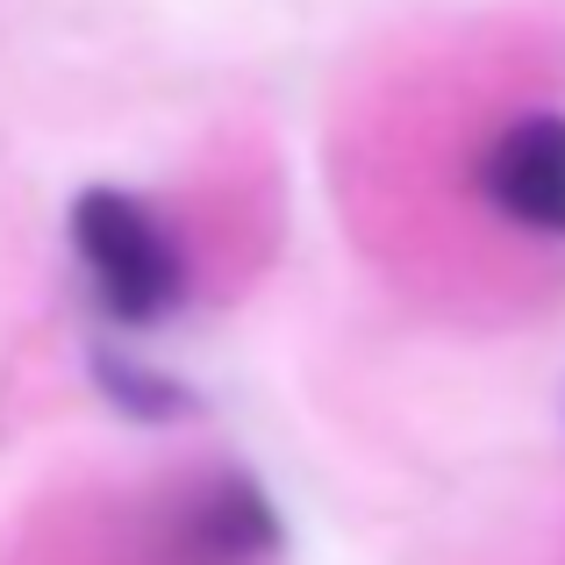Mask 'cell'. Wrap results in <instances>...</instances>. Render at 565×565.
I'll return each instance as SVG.
<instances>
[{"instance_id":"1","label":"cell","mask_w":565,"mask_h":565,"mask_svg":"<svg viewBox=\"0 0 565 565\" xmlns=\"http://www.w3.org/2000/svg\"><path fill=\"white\" fill-rule=\"evenodd\" d=\"M72 250L94 273L100 301L122 322H158L186 301V258L166 236V222L122 186H86L72 201Z\"/></svg>"},{"instance_id":"2","label":"cell","mask_w":565,"mask_h":565,"mask_svg":"<svg viewBox=\"0 0 565 565\" xmlns=\"http://www.w3.org/2000/svg\"><path fill=\"white\" fill-rule=\"evenodd\" d=\"M480 193L501 222L565 236V115H523L480 158Z\"/></svg>"},{"instance_id":"3","label":"cell","mask_w":565,"mask_h":565,"mask_svg":"<svg viewBox=\"0 0 565 565\" xmlns=\"http://www.w3.org/2000/svg\"><path fill=\"white\" fill-rule=\"evenodd\" d=\"M180 537H186L193 565H258V558L279 552V515H273V501H265L258 487L230 472V480H215L186 509Z\"/></svg>"},{"instance_id":"4","label":"cell","mask_w":565,"mask_h":565,"mask_svg":"<svg viewBox=\"0 0 565 565\" xmlns=\"http://www.w3.org/2000/svg\"><path fill=\"white\" fill-rule=\"evenodd\" d=\"M94 386H100V394H108L122 415H137V423H186V415L201 408V401H193L180 380L151 373V365L122 359V351H94Z\"/></svg>"}]
</instances>
